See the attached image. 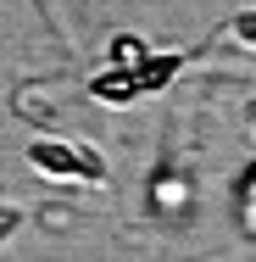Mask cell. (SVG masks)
<instances>
[{"label": "cell", "instance_id": "cell-1", "mask_svg": "<svg viewBox=\"0 0 256 262\" xmlns=\"http://www.w3.org/2000/svg\"><path fill=\"white\" fill-rule=\"evenodd\" d=\"M22 157L34 162L39 173H51V179H89V184H101L106 179V162L89 151V145H73V140H28V151Z\"/></svg>", "mask_w": 256, "mask_h": 262}, {"label": "cell", "instance_id": "cell-2", "mask_svg": "<svg viewBox=\"0 0 256 262\" xmlns=\"http://www.w3.org/2000/svg\"><path fill=\"white\" fill-rule=\"evenodd\" d=\"M195 56H201V51H161V56H151V61L134 73V78H139V95H161V90H167Z\"/></svg>", "mask_w": 256, "mask_h": 262}, {"label": "cell", "instance_id": "cell-4", "mask_svg": "<svg viewBox=\"0 0 256 262\" xmlns=\"http://www.w3.org/2000/svg\"><path fill=\"white\" fill-rule=\"evenodd\" d=\"M251 123H256V106H251Z\"/></svg>", "mask_w": 256, "mask_h": 262}, {"label": "cell", "instance_id": "cell-3", "mask_svg": "<svg viewBox=\"0 0 256 262\" xmlns=\"http://www.w3.org/2000/svg\"><path fill=\"white\" fill-rule=\"evenodd\" d=\"M234 34H240L245 45H256V11H240V17H234Z\"/></svg>", "mask_w": 256, "mask_h": 262}]
</instances>
